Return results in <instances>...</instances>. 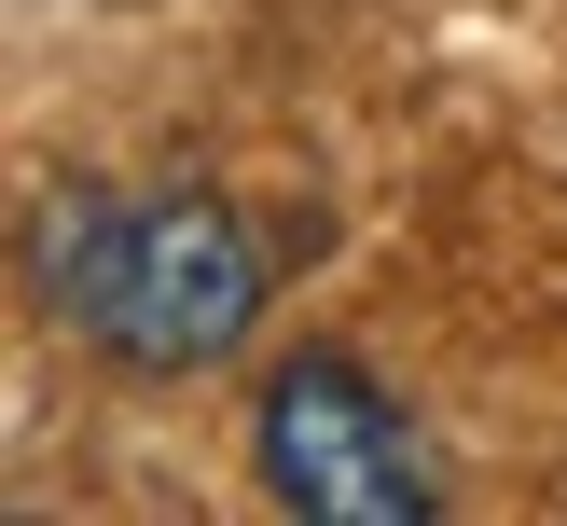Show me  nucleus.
Wrapping results in <instances>:
<instances>
[{
  "label": "nucleus",
  "mask_w": 567,
  "mask_h": 526,
  "mask_svg": "<svg viewBox=\"0 0 567 526\" xmlns=\"http://www.w3.org/2000/svg\"><path fill=\"white\" fill-rule=\"evenodd\" d=\"M249 457H264L277 513H319V526H430L443 513V471L415 443V415L388 402L374 360L347 347H291L249 402Z\"/></svg>",
  "instance_id": "obj_2"
},
{
  "label": "nucleus",
  "mask_w": 567,
  "mask_h": 526,
  "mask_svg": "<svg viewBox=\"0 0 567 526\" xmlns=\"http://www.w3.org/2000/svg\"><path fill=\"white\" fill-rule=\"evenodd\" d=\"M28 277H42V305L97 360H125V374H208V360H236L249 319H264V291H277L264 236H249L236 194H208V181H153V194L70 181V194H42Z\"/></svg>",
  "instance_id": "obj_1"
}]
</instances>
